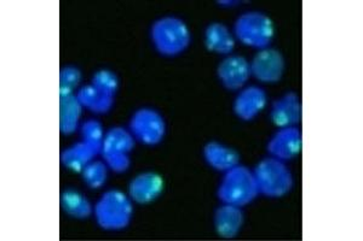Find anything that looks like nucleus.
Instances as JSON below:
<instances>
[{
	"label": "nucleus",
	"mask_w": 363,
	"mask_h": 241,
	"mask_svg": "<svg viewBox=\"0 0 363 241\" xmlns=\"http://www.w3.org/2000/svg\"><path fill=\"white\" fill-rule=\"evenodd\" d=\"M259 194L255 174L246 167L236 165L225 172L219 184L218 198L224 204L245 206Z\"/></svg>",
	"instance_id": "1"
},
{
	"label": "nucleus",
	"mask_w": 363,
	"mask_h": 241,
	"mask_svg": "<svg viewBox=\"0 0 363 241\" xmlns=\"http://www.w3.org/2000/svg\"><path fill=\"white\" fill-rule=\"evenodd\" d=\"M131 198L118 189L102 194L95 206L96 221L106 230H120L130 225L133 208Z\"/></svg>",
	"instance_id": "2"
},
{
	"label": "nucleus",
	"mask_w": 363,
	"mask_h": 241,
	"mask_svg": "<svg viewBox=\"0 0 363 241\" xmlns=\"http://www.w3.org/2000/svg\"><path fill=\"white\" fill-rule=\"evenodd\" d=\"M152 41L162 56H177L189 46V28L177 17H164L152 27Z\"/></svg>",
	"instance_id": "3"
},
{
	"label": "nucleus",
	"mask_w": 363,
	"mask_h": 241,
	"mask_svg": "<svg viewBox=\"0 0 363 241\" xmlns=\"http://www.w3.org/2000/svg\"><path fill=\"white\" fill-rule=\"evenodd\" d=\"M259 194L269 198H281L292 189L294 177L284 160L265 158L255 169Z\"/></svg>",
	"instance_id": "4"
},
{
	"label": "nucleus",
	"mask_w": 363,
	"mask_h": 241,
	"mask_svg": "<svg viewBox=\"0 0 363 241\" xmlns=\"http://www.w3.org/2000/svg\"><path fill=\"white\" fill-rule=\"evenodd\" d=\"M235 37L244 45L265 49L274 37V25L267 15L262 13H246L236 20Z\"/></svg>",
	"instance_id": "5"
},
{
	"label": "nucleus",
	"mask_w": 363,
	"mask_h": 241,
	"mask_svg": "<svg viewBox=\"0 0 363 241\" xmlns=\"http://www.w3.org/2000/svg\"><path fill=\"white\" fill-rule=\"evenodd\" d=\"M130 129L135 139L148 146H154L161 143L165 136V121L157 111L140 109L133 114Z\"/></svg>",
	"instance_id": "6"
},
{
	"label": "nucleus",
	"mask_w": 363,
	"mask_h": 241,
	"mask_svg": "<svg viewBox=\"0 0 363 241\" xmlns=\"http://www.w3.org/2000/svg\"><path fill=\"white\" fill-rule=\"evenodd\" d=\"M251 75L260 82L280 81L285 71V59L277 49H265L256 54L251 64Z\"/></svg>",
	"instance_id": "7"
},
{
	"label": "nucleus",
	"mask_w": 363,
	"mask_h": 241,
	"mask_svg": "<svg viewBox=\"0 0 363 241\" xmlns=\"http://www.w3.org/2000/svg\"><path fill=\"white\" fill-rule=\"evenodd\" d=\"M301 145L303 140L298 128H281L269 141L268 151L277 160H294L301 153Z\"/></svg>",
	"instance_id": "8"
},
{
	"label": "nucleus",
	"mask_w": 363,
	"mask_h": 241,
	"mask_svg": "<svg viewBox=\"0 0 363 241\" xmlns=\"http://www.w3.org/2000/svg\"><path fill=\"white\" fill-rule=\"evenodd\" d=\"M251 76V66L241 56L225 58L218 66V78L228 90H238L246 85Z\"/></svg>",
	"instance_id": "9"
},
{
	"label": "nucleus",
	"mask_w": 363,
	"mask_h": 241,
	"mask_svg": "<svg viewBox=\"0 0 363 241\" xmlns=\"http://www.w3.org/2000/svg\"><path fill=\"white\" fill-rule=\"evenodd\" d=\"M164 191V180L157 172L137 175L128 186V194L138 204H148L157 199Z\"/></svg>",
	"instance_id": "10"
},
{
	"label": "nucleus",
	"mask_w": 363,
	"mask_h": 241,
	"mask_svg": "<svg viewBox=\"0 0 363 241\" xmlns=\"http://www.w3.org/2000/svg\"><path fill=\"white\" fill-rule=\"evenodd\" d=\"M270 119L280 128L294 127L301 122V104L297 94L289 92L272 102Z\"/></svg>",
	"instance_id": "11"
},
{
	"label": "nucleus",
	"mask_w": 363,
	"mask_h": 241,
	"mask_svg": "<svg viewBox=\"0 0 363 241\" xmlns=\"http://www.w3.org/2000/svg\"><path fill=\"white\" fill-rule=\"evenodd\" d=\"M267 105V94L260 87L245 88L234 102V112L239 119L251 121L262 112Z\"/></svg>",
	"instance_id": "12"
},
{
	"label": "nucleus",
	"mask_w": 363,
	"mask_h": 241,
	"mask_svg": "<svg viewBox=\"0 0 363 241\" xmlns=\"http://www.w3.org/2000/svg\"><path fill=\"white\" fill-rule=\"evenodd\" d=\"M244 223V213L235 205L224 204L215 213V227L220 237H234L239 234Z\"/></svg>",
	"instance_id": "13"
},
{
	"label": "nucleus",
	"mask_w": 363,
	"mask_h": 241,
	"mask_svg": "<svg viewBox=\"0 0 363 241\" xmlns=\"http://www.w3.org/2000/svg\"><path fill=\"white\" fill-rule=\"evenodd\" d=\"M101 150L92 146L86 141H80L67 148L61 155L63 165L69 170L75 172H82L87 164L91 163Z\"/></svg>",
	"instance_id": "14"
},
{
	"label": "nucleus",
	"mask_w": 363,
	"mask_h": 241,
	"mask_svg": "<svg viewBox=\"0 0 363 241\" xmlns=\"http://www.w3.org/2000/svg\"><path fill=\"white\" fill-rule=\"evenodd\" d=\"M203 157L208 165L218 172H228L239 165V153L216 141L207 143L203 148Z\"/></svg>",
	"instance_id": "15"
},
{
	"label": "nucleus",
	"mask_w": 363,
	"mask_h": 241,
	"mask_svg": "<svg viewBox=\"0 0 363 241\" xmlns=\"http://www.w3.org/2000/svg\"><path fill=\"white\" fill-rule=\"evenodd\" d=\"M83 112V105L77 95L61 97L60 100V129L63 134H73L78 128L79 121Z\"/></svg>",
	"instance_id": "16"
},
{
	"label": "nucleus",
	"mask_w": 363,
	"mask_h": 241,
	"mask_svg": "<svg viewBox=\"0 0 363 241\" xmlns=\"http://www.w3.org/2000/svg\"><path fill=\"white\" fill-rule=\"evenodd\" d=\"M207 49L218 54H230L235 47V40L230 30L222 23H212L205 33Z\"/></svg>",
	"instance_id": "17"
},
{
	"label": "nucleus",
	"mask_w": 363,
	"mask_h": 241,
	"mask_svg": "<svg viewBox=\"0 0 363 241\" xmlns=\"http://www.w3.org/2000/svg\"><path fill=\"white\" fill-rule=\"evenodd\" d=\"M77 98L83 107L94 114H107L114 105V97L104 94L92 85L79 90Z\"/></svg>",
	"instance_id": "18"
},
{
	"label": "nucleus",
	"mask_w": 363,
	"mask_h": 241,
	"mask_svg": "<svg viewBox=\"0 0 363 241\" xmlns=\"http://www.w3.org/2000/svg\"><path fill=\"white\" fill-rule=\"evenodd\" d=\"M135 146V136L131 131H126L124 128L114 127L104 135V145L101 153H109V152H123L130 153Z\"/></svg>",
	"instance_id": "19"
},
{
	"label": "nucleus",
	"mask_w": 363,
	"mask_h": 241,
	"mask_svg": "<svg viewBox=\"0 0 363 241\" xmlns=\"http://www.w3.org/2000/svg\"><path fill=\"white\" fill-rule=\"evenodd\" d=\"M61 201L63 210L69 216L83 220L92 213V205L89 199L74 189H67L66 192H63Z\"/></svg>",
	"instance_id": "20"
},
{
	"label": "nucleus",
	"mask_w": 363,
	"mask_h": 241,
	"mask_svg": "<svg viewBox=\"0 0 363 241\" xmlns=\"http://www.w3.org/2000/svg\"><path fill=\"white\" fill-rule=\"evenodd\" d=\"M107 164L101 160H92L84 167V182L90 188H101L107 181Z\"/></svg>",
	"instance_id": "21"
},
{
	"label": "nucleus",
	"mask_w": 363,
	"mask_h": 241,
	"mask_svg": "<svg viewBox=\"0 0 363 241\" xmlns=\"http://www.w3.org/2000/svg\"><path fill=\"white\" fill-rule=\"evenodd\" d=\"M82 81V73L75 66H66L60 73V94L61 97L72 95Z\"/></svg>",
	"instance_id": "22"
},
{
	"label": "nucleus",
	"mask_w": 363,
	"mask_h": 241,
	"mask_svg": "<svg viewBox=\"0 0 363 241\" xmlns=\"http://www.w3.org/2000/svg\"><path fill=\"white\" fill-rule=\"evenodd\" d=\"M92 86H95L97 90L104 92V94L114 97L119 87V80L112 71L99 70L92 78Z\"/></svg>",
	"instance_id": "23"
},
{
	"label": "nucleus",
	"mask_w": 363,
	"mask_h": 241,
	"mask_svg": "<svg viewBox=\"0 0 363 241\" xmlns=\"http://www.w3.org/2000/svg\"><path fill=\"white\" fill-rule=\"evenodd\" d=\"M82 135L84 141L91 143L92 146L99 148L102 152L104 145V131L102 124L96 119H89L82 126Z\"/></svg>",
	"instance_id": "24"
},
{
	"label": "nucleus",
	"mask_w": 363,
	"mask_h": 241,
	"mask_svg": "<svg viewBox=\"0 0 363 241\" xmlns=\"http://www.w3.org/2000/svg\"><path fill=\"white\" fill-rule=\"evenodd\" d=\"M104 162L107 164L108 167H111L113 172H128L131 160L128 157V153H123V152H109V153H102Z\"/></svg>",
	"instance_id": "25"
},
{
	"label": "nucleus",
	"mask_w": 363,
	"mask_h": 241,
	"mask_svg": "<svg viewBox=\"0 0 363 241\" xmlns=\"http://www.w3.org/2000/svg\"><path fill=\"white\" fill-rule=\"evenodd\" d=\"M219 4H227V6H233V4H238V1H219Z\"/></svg>",
	"instance_id": "26"
}]
</instances>
